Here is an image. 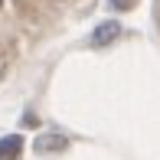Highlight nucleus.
<instances>
[{"mask_svg":"<svg viewBox=\"0 0 160 160\" xmlns=\"http://www.w3.org/2000/svg\"><path fill=\"white\" fill-rule=\"evenodd\" d=\"M108 3H111L114 10H131V7H134L137 0H108Z\"/></svg>","mask_w":160,"mask_h":160,"instance_id":"obj_4","label":"nucleus"},{"mask_svg":"<svg viewBox=\"0 0 160 160\" xmlns=\"http://www.w3.org/2000/svg\"><path fill=\"white\" fill-rule=\"evenodd\" d=\"M0 7H3V0H0Z\"/></svg>","mask_w":160,"mask_h":160,"instance_id":"obj_5","label":"nucleus"},{"mask_svg":"<svg viewBox=\"0 0 160 160\" xmlns=\"http://www.w3.org/2000/svg\"><path fill=\"white\" fill-rule=\"evenodd\" d=\"M118 39H121V23H118V20H101L95 30H92V46H95V49L114 46Z\"/></svg>","mask_w":160,"mask_h":160,"instance_id":"obj_1","label":"nucleus"},{"mask_svg":"<svg viewBox=\"0 0 160 160\" xmlns=\"http://www.w3.org/2000/svg\"><path fill=\"white\" fill-rule=\"evenodd\" d=\"M69 147V141H65L62 134H42L39 141H36V150L39 154H56V150H65Z\"/></svg>","mask_w":160,"mask_h":160,"instance_id":"obj_3","label":"nucleus"},{"mask_svg":"<svg viewBox=\"0 0 160 160\" xmlns=\"http://www.w3.org/2000/svg\"><path fill=\"white\" fill-rule=\"evenodd\" d=\"M20 150H23V137H20V134L0 137V160H17Z\"/></svg>","mask_w":160,"mask_h":160,"instance_id":"obj_2","label":"nucleus"}]
</instances>
